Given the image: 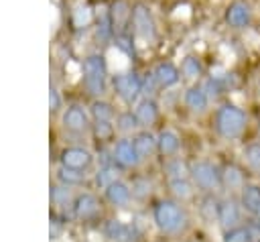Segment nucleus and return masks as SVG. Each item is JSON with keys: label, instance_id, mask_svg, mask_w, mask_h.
Segmentation results:
<instances>
[{"label": "nucleus", "instance_id": "f257e3e1", "mask_svg": "<svg viewBox=\"0 0 260 242\" xmlns=\"http://www.w3.org/2000/svg\"><path fill=\"white\" fill-rule=\"evenodd\" d=\"M246 128V112L236 104H221L215 112V130L225 140L238 138Z\"/></svg>", "mask_w": 260, "mask_h": 242}, {"label": "nucleus", "instance_id": "f03ea898", "mask_svg": "<svg viewBox=\"0 0 260 242\" xmlns=\"http://www.w3.org/2000/svg\"><path fill=\"white\" fill-rule=\"evenodd\" d=\"M154 222L162 232H179L185 226V211L175 201H160L154 207Z\"/></svg>", "mask_w": 260, "mask_h": 242}, {"label": "nucleus", "instance_id": "7ed1b4c3", "mask_svg": "<svg viewBox=\"0 0 260 242\" xmlns=\"http://www.w3.org/2000/svg\"><path fill=\"white\" fill-rule=\"evenodd\" d=\"M225 22L230 28L234 31H244L252 24L254 20V6L248 0H232L225 6V14H223Z\"/></svg>", "mask_w": 260, "mask_h": 242}, {"label": "nucleus", "instance_id": "20e7f679", "mask_svg": "<svg viewBox=\"0 0 260 242\" xmlns=\"http://www.w3.org/2000/svg\"><path fill=\"white\" fill-rule=\"evenodd\" d=\"M191 177L201 189H215L221 185V173L215 165L207 161H199L191 167Z\"/></svg>", "mask_w": 260, "mask_h": 242}, {"label": "nucleus", "instance_id": "39448f33", "mask_svg": "<svg viewBox=\"0 0 260 242\" xmlns=\"http://www.w3.org/2000/svg\"><path fill=\"white\" fill-rule=\"evenodd\" d=\"M242 220V203L236 199H223L217 203V222L223 226V230H234L240 226Z\"/></svg>", "mask_w": 260, "mask_h": 242}, {"label": "nucleus", "instance_id": "423d86ee", "mask_svg": "<svg viewBox=\"0 0 260 242\" xmlns=\"http://www.w3.org/2000/svg\"><path fill=\"white\" fill-rule=\"evenodd\" d=\"M85 71H87V85L93 94H102L104 89V63L100 57H91L85 61Z\"/></svg>", "mask_w": 260, "mask_h": 242}, {"label": "nucleus", "instance_id": "0eeeda50", "mask_svg": "<svg viewBox=\"0 0 260 242\" xmlns=\"http://www.w3.org/2000/svg\"><path fill=\"white\" fill-rule=\"evenodd\" d=\"M114 159L120 163V165H124V167H132V165H136L138 161H140V157H138V153H136V146H134V140H120L118 144H116V148H114Z\"/></svg>", "mask_w": 260, "mask_h": 242}, {"label": "nucleus", "instance_id": "6e6552de", "mask_svg": "<svg viewBox=\"0 0 260 242\" xmlns=\"http://www.w3.org/2000/svg\"><path fill=\"white\" fill-rule=\"evenodd\" d=\"M116 89L124 100H134L136 94L140 92V79L134 73H126V75H118L116 77Z\"/></svg>", "mask_w": 260, "mask_h": 242}, {"label": "nucleus", "instance_id": "1a4fd4ad", "mask_svg": "<svg viewBox=\"0 0 260 242\" xmlns=\"http://www.w3.org/2000/svg\"><path fill=\"white\" fill-rule=\"evenodd\" d=\"M240 191H242V195H240L242 207L256 216L260 211V187L252 185V183H244V187Z\"/></svg>", "mask_w": 260, "mask_h": 242}, {"label": "nucleus", "instance_id": "9d476101", "mask_svg": "<svg viewBox=\"0 0 260 242\" xmlns=\"http://www.w3.org/2000/svg\"><path fill=\"white\" fill-rule=\"evenodd\" d=\"M89 163H91V155L83 148H69V150L63 153V165L69 167V169L83 171Z\"/></svg>", "mask_w": 260, "mask_h": 242}, {"label": "nucleus", "instance_id": "9b49d317", "mask_svg": "<svg viewBox=\"0 0 260 242\" xmlns=\"http://www.w3.org/2000/svg\"><path fill=\"white\" fill-rule=\"evenodd\" d=\"M185 102H187V106H189L193 112H203V110L207 108V104H209V94L205 92V87L195 85V87L187 89Z\"/></svg>", "mask_w": 260, "mask_h": 242}, {"label": "nucleus", "instance_id": "f8f14e48", "mask_svg": "<svg viewBox=\"0 0 260 242\" xmlns=\"http://www.w3.org/2000/svg\"><path fill=\"white\" fill-rule=\"evenodd\" d=\"M221 183L228 189H242L244 187V173L236 165H225L221 171Z\"/></svg>", "mask_w": 260, "mask_h": 242}, {"label": "nucleus", "instance_id": "ddd939ff", "mask_svg": "<svg viewBox=\"0 0 260 242\" xmlns=\"http://www.w3.org/2000/svg\"><path fill=\"white\" fill-rule=\"evenodd\" d=\"M106 195H108V199H110L114 205H126V203H128V199H130V189H128L124 183L114 181V183H110V185H108Z\"/></svg>", "mask_w": 260, "mask_h": 242}, {"label": "nucleus", "instance_id": "4468645a", "mask_svg": "<svg viewBox=\"0 0 260 242\" xmlns=\"http://www.w3.org/2000/svg\"><path fill=\"white\" fill-rule=\"evenodd\" d=\"M108 236L112 238V240H116V242H132V228L130 226H124L122 222H118V220H112V222H108Z\"/></svg>", "mask_w": 260, "mask_h": 242}, {"label": "nucleus", "instance_id": "2eb2a0df", "mask_svg": "<svg viewBox=\"0 0 260 242\" xmlns=\"http://www.w3.org/2000/svg\"><path fill=\"white\" fill-rule=\"evenodd\" d=\"M154 79H156L160 85L169 87V85H173V83L179 81V71H177L171 63H162V65L156 67V71H154Z\"/></svg>", "mask_w": 260, "mask_h": 242}, {"label": "nucleus", "instance_id": "dca6fc26", "mask_svg": "<svg viewBox=\"0 0 260 242\" xmlns=\"http://www.w3.org/2000/svg\"><path fill=\"white\" fill-rule=\"evenodd\" d=\"M75 211L79 218H91L98 214V199L93 195H81L77 199V205H75Z\"/></svg>", "mask_w": 260, "mask_h": 242}, {"label": "nucleus", "instance_id": "f3484780", "mask_svg": "<svg viewBox=\"0 0 260 242\" xmlns=\"http://www.w3.org/2000/svg\"><path fill=\"white\" fill-rule=\"evenodd\" d=\"M156 142H158V148H160L162 155H173L179 148V136L175 132H171V130L160 132V136H158Z\"/></svg>", "mask_w": 260, "mask_h": 242}, {"label": "nucleus", "instance_id": "a211bd4d", "mask_svg": "<svg viewBox=\"0 0 260 242\" xmlns=\"http://www.w3.org/2000/svg\"><path fill=\"white\" fill-rule=\"evenodd\" d=\"M158 142L150 136V134H138L136 138H134V146H136V153H138V157L140 159H144V157H148L152 150H154V146H156Z\"/></svg>", "mask_w": 260, "mask_h": 242}, {"label": "nucleus", "instance_id": "6ab92c4d", "mask_svg": "<svg viewBox=\"0 0 260 242\" xmlns=\"http://www.w3.org/2000/svg\"><path fill=\"white\" fill-rule=\"evenodd\" d=\"M136 118L142 122V124H152L156 120V106L152 102H142L138 108H136Z\"/></svg>", "mask_w": 260, "mask_h": 242}, {"label": "nucleus", "instance_id": "aec40b11", "mask_svg": "<svg viewBox=\"0 0 260 242\" xmlns=\"http://www.w3.org/2000/svg\"><path fill=\"white\" fill-rule=\"evenodd\" d=\"M165 169H167V173H169L171 179H185V177L191 173V169H187V165H185L181 159L169 161V163L165 165Z\"/></svg>", "mask_w": 260, "mask_h": 242}, {"label": "nucleus", "instance_id": "412c9836", "mask_svg": "<svg viewBox=\"0 0 260 242\" xmlns=\"http://www.w3.org/2000/svg\"><path fill=\"white\" fill-rule=\"evenodd\" d=\"M250 238H252L250 228L238 226V228H234V230H225L223 242H250Z\"/></svg>", "mask_w": 260, "mask_h": 242}, {"label": "nucleus", "instance_id": "4be33fe9", "mask_svg": "<svg viewBox=\"0 0 260 242\" xmlns=\"http://www.w3.org/2000/svg\"><path fill=\"white\" fill-rule=\"evenodd\" d=\"M65 124L73 130H79L85 126V114L79 110V108H71L67 114H65Z\"/></svg>", "mask_w": 260, "mask_h": 242}, {"label": "nucleus", "instance_id": "5701e85b", "mask_svg": "<svg viewBox=\"0 0 260 242\" xmlns=\"http://www.w3.org/2000/svg\"><path fill=\"white\" fill-rule=\"evenodd\" d=\"M244 157H246L248 165H250L254 171H260V142L248 144L246 150H244Z\"/></svg>", "mask_w": 260, "mask_h": 242}, {"label": "nucleus", "instance_id": "b1692460", "mask_svg": "<svg viewBox=\"0 0 260 242\" xmlns=\"http://www.w3.org/2000/svg\"><path fill=\"white\" fill-rule=\"evenodd\" d=\"M134 20H136V24H138V31H140L144 37L152 35V24H150V20H148L146 10H142V8H140V10L134 14Z\"/></svg>", "mask_w": 260, "mask_h": 242}, {"label": "nucleus", "instance_id": "393cba45", "mask_svg": "<svg viewBox=\"0 0 260 242\" xmlns=\"http://www.w3.org/2000/svg\"><path fill=\"white\" fill-rule=\"evenodd\" d=\"M183 73L187 75V77H199L201 75V63L195 59V57H187L185 61H183Z\"/></svg>", "mask_w": 260, "mask_h": 242}, {"label": "nucleus", "instance_id": "a878e982", "mask_svg": "<svg viewBox=\"0 0 260 242\" xmlns=\"http://www.w3.org/2000/svg\"><path fill=\"white\" fill-rule=\"evenodd\" d=\"M171 189H173L175 195H179V197H189V195H191V185H189L187 177H185V179H171Z\"/></svg>", "mask_w": 260, "mask_h": 242}, {"label": "nucleus", "instance_id": "bb28decb", "mask_svg": "<svg viewBox=\"0 0 260 242\" xmlns=\"http://www.w3.org/2000/svg\"><path fill=\"white\" fill-rule=\"evenodd\" d=\"M93 116L98 120H110L112 118V108L108 104H93Z\"/></svg>", "mask_w": 260, "mask_h": 242}, {"label": "nucleus", "instance_id": "cd10ccee", "mask_svg": "<svg viewBox=\"0 0 260 242\" xmlns=\"http://www.w3.org/2000/svg\"><path fill=\"white\" fill-rule=\"evenodd\" d=\"M61 177H63L67 183H79V181L83 179V173H79L77 169H69V167H65L63 173H61Z\"/></svg>", "mask_w": 260, "mask_h": 242}, {"label": "nucleus", "instance_id": "c85d7f7f", "mask_svg": "<svg viewBox=\"0 0 260 242\" xmlns=\"http://www.w3.org/2000/svg\"><path fill=\"white\" fill-rule=\"evenodd\" d=\"M114 181H116V173H114L112 169H102V171L98 173V183H100V185L108 187V185L114 183Z\"/></svg>", "mask_w": 260, "mask_h": 242}, {"label": "nucleus", "instance_id": "c756f323", "mask_svg": "<svg viewBox=\"0 0 260 242\" xmlns=\"http://www.w3.org/2000/svg\"><path fill=\"white\" fill-rule=\"evenodd\" d=\"M136 116H132V114H122L120 116V120H118V126L122 128V130H130V128H134L136 126Z\"/></svg>", "mask_w": 260, "mask_h": 242}, {"label": "nucleus", "instance_id": "7c9ffc66", "mask_svg": "<svg viewBox=\"0 0 260 242\" xmlns=\"http://www.w3.org/2000/svg\"><path fill=\"white\" fill-rule=\"evenodd\" d=\"M110 132H112V126L108 124V120H98L95 134H98L100 138H106V136H110Z\"/></svg>", "mask_w": 260, "mask_h": 242}, {"label": "nucleus", "instance_id": "2f4dec72", "mask_svg": "<svg viewBox=\"0 0 260 242\" xmlns=\"http://www.w3.org/2000/svg\"><path fill=\"white\" fill-rule=\"evenodd\" d=\"M134 187H136V193H138V195H144V193H148V191H150V185H148L146 181H136V185H134Z\"/></svg>", "mask_w": 260, "mask_h": 242}, {"label": "nucleus", "instance_id": "473e14b6", "mask_svg": "<svg viewBox=\"0 0 260 242\" xmlns=\"http://www.w3.org/2000/svg\"><path fill=\"white\" fill-rule=\"evenodd\" d=\"M53 197H55L57 201H61V199H67V191H63V189H55Z\"/></svg>", "mask_w": 260, "mask_h": 242}, {"label": "nucleus", "instance_id": "72a5a7b5", "mask_svg": "<svg viewBox=\"0 0 260 242\" xmlns=\"http://www.w3.org/2000/svg\"><path fill=\"white\" fill-rule=\"evenodd\" d=\"M256 218H258V224H260V211H258V214H256Z\"/></svg>", "mask_w": 260, "mask_h": 242}, {"label": "nucleus", "instance_id": "f704fd0d", "mask_svg": "<svg viewBox=\"0 0 260 242\" xmlns=\"http://www.w3.org/2000/svg\"><path fill=\"white\" fill-rule=\"evenodd\" d=\"M258 242H260V240H258Z\"/></svg>", "mask_w": 260, "mask_h": 242}]
</instances>
